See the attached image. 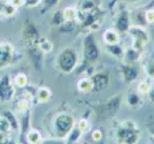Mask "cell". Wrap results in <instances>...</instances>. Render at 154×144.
<instances>
[{
    "label": "cell",
    "instance_id": "30",
    "mask_svg": "<svg viewBox=\"0 0 154 144\" xmlns=\"http://www.w3.org/2000/svg\"><path fill=\"white\" fill-rule=\"evenodd\" d=\"M82 136V132L81 129L79 128V127L75 124V127H73L72 129H70V132L66 135V137H65V142L69 143V144H73V143H79L80 139H81Z\"/></svg>",
    "mask_w": 154,
    "mask_h": 144
},
{
    "label": "cell",
    "instance_id": "8",
    "mask_svg": "<svg viewBox=\"0 0 154 144\" xmlns=\"http://www.w3.org/2000/svg\"><path fill=\"white\" fill-rule=\"evenodd\" d=\"M15 94H16V88L14 85L12 77L8 74L2 75L0 77V101L2 102L12 101L15 98Z\"/></svg>",
    "mask_w": 154,
    "mask_h": 144
},
{
    "label": "cell",
    "instance_id": "35",
    "mask_svg": "<svg viewBox=\"0 0 154 144\" xmlns=\"http://www.w3.org/2000/svg\"><path fill=\"white\" fill-rule=\"evenodd\" d=\"M62 11H64L65 20H77V7L68 5V7H65Z\"/></svg>",
    "mask_w": 154,
    "mask_h": 144
},
{
    "label": "cell",
    "instance_id": "41",
    "mask_svg": "<svg viewBox=\"0 0 154 144\" xmlns=\"http://www.w3.org/2000/svg\"><path fill=\"white\" fill-rule=\"evenodd\" d=\"M147 100H149L152 104H154V84H152V86H150L149 92H147Z\"/></svg>",
    "mask_w": 154,
    "mask_h": 144
},
{
    "label": "cell",
    "instance_id": "21",
    "mask_svg": "<svg viewBox=\"0 0 154 144\" xmlns=\"http://www.w3.org/2000/svg\"><path fill=\"white\" fill-rule=\"evenodd\" d=\"M106 51L116 59H123V55H125V47L120 45V42L114 43V45H106Z\"/></svg>",
    "mask_w": 154,
    "mask_h": 144
},
{
    "label": "cell",
    "instance_id": "29",
    "mask_svg": "<svg viewBox=\"0 0 154 144\" xmlns=\"http://www.w3.org/2000/svg\"><path fill=\"white\" fill-rule=\"evenodd\" d=\"M77 27H79V22L77 20H65L61 26H58V31L61 34H70V32L76 31Z\"/></svg>",
    "mask_w": 154,
    "mask_h": 144
},
{
    "label": "cell",
    "instance_id": "4",
    "mask_svg": "<svg viewBox=\"0 0 154 144\" xmlns=\"http://www.w3.org/2000/svg\"><path fill=\"white\" fill-rule=\"evenodd\" d=\"M122 105V94H115L112 97H108L106 101L99 102L95 107V112L97 119H109L114 117L120 109Z\"/></svg>",
    "mask_w": 154,
    "mask_h": 144
},
{
    "label": "cell",
    "instance_id": "37",
    "mask_svg": "<svg viewBox=\"0 0 154 144\" xmlns=\"http://www.w3.org/2000/svg\"><path fill=\"white\" fill-rule=\"evenodd\" d=\"M0 132H3V134H11V127L10 124H8V121L4 119V116L0 115Z\"/></svg>",
    "mask_w": 154,
    "mask_h": 144
},
{
    "label": "cell",
    "instance_id": "16",
    "mask_svg": "<svg viewBox=\"0 0 154 144\" xmlns=\"http://www.w3.org/2000/svg\"><path fill=\"white\" fill-rule=\"evenodd\" d=\"M18 10L10 0H0V16L3 18H12L18 13Z\"/></svg>",
    "mask_w": 154,
    "mask_h": 144
},
{
    "label": "cell",
    "instance_id": "23",
    "mask_svg": "<svg viewBox=\"0 0 154 144\" xmlns=\"http://www.w3.org/2000/svg\"><path fill=\"white\" fill-rule=\"evenodd\" d=\"M26 143H29V144H41V143H43V136H42V134H41L39 129L30 128L29 132L26 134Z\"/></svg>",
    "mask_w": 154,
    "mask_h": 144
},
{
    "label": "cell",
    "instance_id": "6",
    "mask_svg": "<svg viewBox=\"0 0 154 144\" xmlns=\"http://www.w3.org/2000/svg\"><path fill=\"white\" fill-rule=\"evenodd\" d=\"M18 51L10 42L0 43V69L10 67L18 62Z\"/></svg>",
    "mask_w": 154,
    "mask_h": 144
},
{
    "label": "cell",
    "instance_id": "24",
    "mask_svg": "<svg viewBox=\"0 0 154 144\" xmlns=\"http://www.w3.org/2000/svg\"><path fill=\"white\" fill-rule=\"evenodd\" d=\"M76 88L80 93H91L92 92V81H91V77L85 75V77H81L76 84Z\"/></svg>",
    "mask_w": 154,
    "mask_h": 144
},
{
    "label": "cell",
    "instance_id": "38",
    "mask_svg": "<svg viewBox=\"0 0 154 144\" xmlns=\"http://www.w3.org/2000/svg\"><path fill=\"white\" fill-rule=\"evenodd\" d=\"M91 137H92V142L95 143H100L103 140V131L100 128H96L91 132Z\"/></svg>",
    "mask_w": 154,
    "mask_h": 144
},
{
    "label": "cell",
    "instance_id": "32",
    "mask_svg": "<svg viewBox=\"0 0 154 144\" xmlns=\"http://www.w3.org/2000/svg\"><path fill=\"white\" fill-rule=\"evenodd\" d=\"M31 108V101H30L27 97H22V98H18L15 102V109L18 112H24V110L30 109Z\"/></svg>",
    "mask_w": 154,
    "mask_h": 144
},
{
    "label": "cell",
    "instance_id": "25",
    "mask_svg": "<svg viewBox=\"0 0 154 144\" xmlns=\"http://www.w3.org/2000/svg\"><path fill=\"white\" fill-rule=\"evenodd\" d=\"M2 115L4 116V119L8 121L11 127V131L12 132H19V119L16 117V115L12 112V110H4L2 112Z\"/></svg>",
    "mask_w": 154,
    "mask_h": 144
},
{
    "label": "cell",
    "instance_id": "43",
    "mask_svg": "<svg viewBox=\"0 0 154 144\" xmlns=\"http://www.w3.org/2000/svg\"><path fill=\"white\" fill-rule=\"evenodd\" d=\"M149 132H150V135H152V139L154 140V123L149 125Z\"/></svg>",
    "mask_w": 154,
    "mask_h": 144
},
{
    "label": "cell",
    "instance_id": "12",
    "mask_svg": "<svg viewBox=\"0 0 154 144\" xmlns=\"http://www.w3.org/2000/svg\"><path fill=\"white\" fill-rule=\"evenodd\" d=\"M131 16H130V11L128 10H120L119 13L115 18V24L114 28L119 32L120 35L122 34H127L128 30L131 27Z\"/></svg>",
    "mask_w": 154,
    "mask_h": 144
},
{
    "label": "cell",
    "instance_id": "2",
    "mask_svg": "<svg viewBox=\"0 0 154 144\" xmlns=\"http://www.w3.org/2000/svg\"><path fill=\"white\" fill-rule=\"evenodd\" d=\"M141 139V129L135 121L126 119L118 125L115 131V140L119 144H135Z\"/></svg>",
    "mask_w": 154,
    "mask_h": 144
},
{
    "label": "cell",
    "instance_id": "44",
    "mask_svg": "<svg viewBox=\"0 0 154 144\" xmlns=\"http://www.w3.org/2000/svg\"><path fill=\"white\" fill-rule=\"evenodd\" d=\"M116 0H112V3H115ZM123 1H128V3H133V1H139V0H123Z\"/></svg>",
    "mask_w": 154,
    "mask_h": 144
},
{
    "label": "cell",
    "instance_id": "39",
    "mask_svg": "<svg viewBox=\"0 0 154 144\" xmlns=\"http://www.w3.org/2000/svg\"><path fill=\"white\" fill-rule=\"evenodd\" d=\"M145 20L146 24H154V7L145 10Z\"/></svg>",
    "mask_w": 154,
    "mask_h": 144
},
{
    "label": "cell",
    "instance_id": "20",
    "mask_svg": "<svg viewBox=\"0 0 154 144\" xmlns=\"http://www.w3.org/2000/svg\"><path fill=\"white\" fill-rule=\"evenodd\" d=\"M97 8H101L100 0H80L77 4V11H81V12H89Z\"/></svg>",
    "mask_w": 154,
    "mask_h": 144
},
{
    "label": "cell",
    "instance_id": "19",
    "mask_svg": "<svg viewBox=\"0 0 154 144\" xmlns=\"http://www.w3.org/2000/svg\"><path fill=\"white\" fill-rule=\"evenodd\" d=\"M101 38H103L104 45H114V43L120 42V34L114 28V27H109V28L104 30Z\"/></svg>",
    "mask_w": 154,
    "mask_h": 144
},
{
    "label": "cell",
    "instance_id": "3",
    "mask_svg": "<svg viewBox=\"0 0 154 144\" xmlns=\"http://www.w3.org/2000/svg\"><path fill=\"white\" fill-rule=\"evenodd\" d=\"M80 63L79 53L73 47H65L58 53L57 57V67L64 74H72L76 72Z\"/></svg>",
    "mask_w": 154,
    "mask_h": 144
},
{
    "label": "cell",
    "instance_id": "5",
    "mask_svg": "<svg viewBox=\"0 0 154 144\" xmlns=\"http://www.w3.org/2000/svg\"><path fill=\"white\" fill-rule=\"evenodd\" d=\"M76 119L73 115L68 112H61L53 119V129L56 132V136L61 140H65L66 135L70 132V129L75 127Z\"/></svg>",
    "mask_w": 154,
    "mask_h": 144
},
{
    "label": "cell",
    "instance_id": "14",
    "mask_svg": "<svg viewBox=\"0 0 154 144\" xmlns=\"http://www.w3.org/2000/svg\"><path fill=\"white\" fill-rule=\"evenodd\" d=\"M127 34L131 37V39L141 40V42L146 43V45L149 43V40H150V34H149V31L146 30V27L131 24V27H130V30H128Z\"/></svg>",
    "mask_w": 154,
    "mask_h": 144
},
{
    "label": "cell",
    "instance_id": "15",
    "mask_svg": "<svg viewBox=\"0 0 154 144\" xmlns=\"http://www.w3.org/2000/svg\"><path fill=\"white\" fill-rule=\"evenodd\" d=\"M53 97V92L49 86H39V88L35 89V97L34 101L35 104H45L49 102Z\"/></svg>",
    "mask_w": 154,
    "mask_h": 144
},
{
    "label": "cell",
    "instance_id": "42",
    "mask_svg": "<svg viewBox=\"0 0 154 144\" xmlns=\"http://www.w3.org/2000/svg\"><path fill=\"white\" fill-rule=\"evenodd\" d=\"M11 3H12L14 5H15L16 8H20V7H24V3H26V0H10Z\"/></svg>",
    "mask_w": 154,
    "mask_h": 144
},
{
    "label": "cell",
    "instance_id": "10",
    "mask_svg": "<svg viewBox=\"0 0 154 144\" xmlns=\"http://www.w3.org/2000/svg\"><path fill=\"white\" fill-rule=\"evenodd\" d=\"M120 74H122L123 80L126 84H133L139 80V74H141V69H139L138 63H123L119 69Z\"/></svg>",
    "mask_w": 154,
    "mask_h": 144
},
{
    "label": "cell",
    "instance_id": "27",
    "mask_svg": "<svg viewBox=\"0 0 154 144\" xmlns=\"http://www.w3.org/2000/svg\"><path fill=\"white\" fill-rule=\"evenodd\" d=\"M37 46H38V47H39V50L42 51L43 54L51 53V51H53V47H54L53 42H51V40L49 39V38L42 37V35H41V37H39V39H38Z\"/></svg>",
    "mask_w": 154,
    "mask_h": 144
},
{
    "label": "cell",
    "instance_id": "13",
    "mask_svg": "<svg viewBox=\"0 0 154 144\" xmlns=\"http://www.w3.org/2000/svg\"><path fill=\"white\" fill-rule=\"evenodd\" d=\"M31 109H27L22 112L19 117V142L26 143V134L31 128Z\"/></svg>",
    "mask_w": 154,
    "mask_h": 144
},
{
    "label": "cell",
    "instance_id": "1",
    "mask_svg": "<svg viewBox=\"0 0 154 144\" xmlns=\"http://www.w3.org/2000/svg\"><path fill=\"white\" fill-rule=\"evenodd\" d=\"M99 57H100V47L97 45L95 32L89 31L82 38V62L79 63L76 70L81 73H87V70L95 65Z\"/></svg>",
    "mask_w": 154,
    "mask_h": 144
},
{
    "label": "cell",
    "instance_id": "40",
    "mask_svg": "<svg viewBox=\"0 0 154 144\" xmlns=\"http://www.w3.org/2000/svg\"><path fill=\"white\" fill-rule=\"evenodd\" d=\"M41 1H42V0H26V3H24V7H27V8L39 7Z\"/></svg>",
    "mask_w": 154,
    "mask_h": 144
},
{
    "label": "cell",
    "instance_id": "7",
    "mask_svg": "<svg viewBox=\"0 0 154 144\" xmlns=\"http://www.w3.org/2000/svg\"><path fill=\"white\" fill-rule=\"evenodd\" d=\"M41 37V31L37 27V24L32 20H24L23 26L20 30V38L23 40L24 46H31V45H37L38 39Z\"/></svg>",
    "mask_w": 154,
    "mask_h": 144
},
{
    "label": "cell",
    "instance_id": "34",
    "mask_svg": "<svg viewBox=\"0 0 154 144\" xmlns=\"http://www.w3.org/2000/svg\"><path fill=\"white\" fill-rule=\"evenodd\" d=\"M60 1H61V0H42V1H41V5H42L41 13H45V12H48V11L56 8L57 5L60 4Z\"/></svg>",
    "mask_w": 154,
    "mask_h": 144
},
{
    "label": "cell",
    "instance_id": "11",
    "mask_svg": "<svg viewBox=\"0 0 154 144\" xmlns=\"http://www.w3.org/2000/svg\"><path fill=\"white\" fill-rule=\"evenodd\" d=\"M26 54L30 59V63L32 65L37 72H41L43 69V57L45 54L39 50L37 45H31V46H26Z\"/></svg>",
    "mask_w": 154,
    "mask_h": 144
},
{
    "label": "cell",
    "instance_id": "26",
    "mask_svg": "<svg viewBox=\"0 0 154 144\" xmlns=\"http://www.w3.org/2000/svg\"><path fill=\"white\" fill-rule=\"evenodd\" d=\"M131 16V23L135 26H142L146 27V20H145V10H137L130 12Z\"/></svg>",
    "mask_w": 154,
    "mask_h": 144
},
{
    "label": "cell",
    "instance_id": "9",
    "mask_svg": "<svg viewBox=\"0 0 154 144\" xmlns=\"http://www.w3.org/2000/svg\"><path fill=\"white\" fill-rule=\"evenodd\" d=\"M91 81H92V92L100 93V92L106 90L109 86L111 77L106 72H96L91 75Z\"/></svg>",
    "mask_w": 154,
    "mask_h": 144
},
{
    "label": "cell",
    "instance_id": "22",
    "mask_svg": "<svg viewBox=\"0 0 154 144\" xmlns=\"http://www.w3.org/2000/svg\"><path fill=\"white\" fill-rule=\"evenodd\" d=\"M143 72L146 78L154 80V53L146 55V58L143 61Z\"/></svg>",
    "mask_w": 154,
    "mask_h": 144
},
{
    "label": "cell",
    "instance_id": "18",
    "mask_svg": "<svg viewBox=\"0 0 154 144\" xmlns=\"http://www.w3.org/2000/svg\"><path fill=\"white\" fill-rule=\"evenodd\" d=\"M126 101L127 105L133 109H139V108L143 105V98H142V94H139L137 90H130L126 96Z\"/></svg>",
    "mask_w": 154,
    "mask_h": 144
},
{
    "label": "cell",
    "instance_id": "17",
    "mask_svg": "<svg viewBox=\"0 0 154 144\" xmlns=\"http://www.w3.org/2000/svg\"><path fill=\"white\" fill-rule=\"evenodd\" d=\"M142 55H143V54H142L141 51L135 50L133 46H128V47L125 48V55H123V61H125L126 63H138V62L141 61Z\"/></svg>",
    "mask_w": 154,
    "mask_h": 144
},
{
    "label": "cell",
    "instance_id": "36",
    "mask_svg": "<svg viewBox=\"0 0 154 144\" xmlns=\"http://www.w3.org/2000/svg\"><path fill=\"white\" fill-rule=\"evenodd\" d=\"M76 125L81 129L82 134L88 132L89 131V128H91V123H89V120H88L87 117H81L80 120H76Z\"/></svg>",
    "mask_w": 154,
    "mask_h": 144
},
{
    "label": "cell",
    "instance_id": "28",
    "mask_svg": "<svg viewBox=\"0 0 154 144\" xmlns=\"http://www.w3.org/2000/svg\"><path fill=\"white\" fill-rule=\"evenodd\" d=\"M12 81H14V85H15L16 89H24L29 85V77H27V74H24V73H22V72L16 73L12 77Z\"/></svg>",
    "mask_w": 154,
    "mask_h": 144
},
{
    "label": "cell",
    "instance_id": "33",
    "mask_svg": "<svg viewBox=\"0 0 154 144\" xmlns=\"http://www.w3.org/2000/svg\"><path fill=\"white\" fill-rule=\"evenodd\" d=\"M150 86H152V84H150L149 78L141 80V81H138V85H137V92H138L139 94H142V96H146L149 89H150Z\"/></svg>",
    "mask_w": 154,
    "mask_h": 144
},
{
    "label": "cell",
    "instance_id": "31",
    "mask_svg": "<svg viewBox=\"0 0 154 144\" xmlns=\"http://www.w3.org/2000/svg\"><path fill=\"white\" fill-rule=\"evenodd\" d=\"M64 22H65V16H64V11L62 10H56L51 13V18H50L51 26L58 27V26H61Z\"/></svg>",
    "mask_w": 154,
    "mask_h": 144
}]
</instances>
